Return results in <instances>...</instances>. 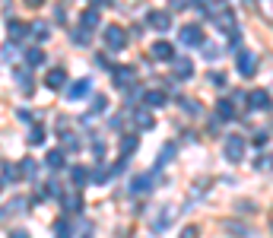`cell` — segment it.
I'll use <instances>...</instances> for the list:
<instances>
[{
	"label": "cell",
	"mask_w": 273,
	"mask_h": 238,
	"mask_svg": "<svg viewBox=\"0 0 273 238\" xmlns=\"http://www.w3.org/2000/svg\"><path fill=\"white\" fill-rule=\"evenodd\" d=\"M112 83L121 92H127L136 83V67H127V64H121V67H112Z\"/></svg>",
	"instance_id": "cell-1"
},
{
	"label": "cell",
	"mask_w": 273,
	"mask_h": 238,
	"mask_svg": "<svg viewBox=\"0 0 273 238\" xmlns=\"http://www.w3.org/2000/svg\"><path fill=\"white\" fill-rule=\"evenodd\" d=\"M102 38H105V48H108V51H124V48H127V35H124L121 25H105Z\"/></svg>",
	"instance_id": "cell-2"
},
{
	"label": "cell",
	"mask_w": 273,
	"mask_h": 238,
	"mask_svg": "<svg viewBox=\"0 0 273 238\" xmlns=\"http://www.w3.org/2000/svg\"><path fill=\"white\" fill-rule=\"evenodd\" d=\"M178 38H181V45L184 48H197V45H203V29L200 25H181V32H178Z\"/></svg>",
	"instance_id": "cell-3"
},
{
	"label": "cell",
	"mask_w": 273,
	"mask_h": 238,
	"mask_svg": "<svg viewBox=\"0 0 273 238\" xmlns=\"http://www.w3.org/2000/svg\"><path fill=\"white\" fill-rule=\"evenodd\" d=\"M238 73H242V76H254V73H258V54H251V51H238Z\"/></svg>",
	"instance_id": "cell-4"
},
{
	"label": "cell",
	"mask_w": 273,
	"mask_h": 238,
	"mask_svg": "<svg viewBox=\"0 0 273 238\" xmlns=\"http://www.w3.org/2000/svg\"><path fill=\"white\" fill-rule=\"evenodd\" d=\"M242 156H245V140L242 137H229L226 140V159L229 162H242Z\"/></svg>",
	"instance_id": "cell-5"
},
{
	"label": "cell",
	"mask_w": 273,
	"mask_h": 238,
	"mask_svg": "<svg viewBox=\"0 0 273 238\" xmlns=\"http://www.w3.org/2000/svg\"><path fill=\"white\" fill-rule=\"evenodd\" d=\"M216 115H219V121H235V102L232 99H219L216 102Z\"/></svg>",
	"instance_id": "cell-6"
},
{
	"label": "cell",
	"mask_w": 273,
	"mask_h": 238,
	"mask_svg": "<svg viewBox=\"0 0 273 238\" xmlns=\"http://www.w3.org/2000/svg\"><path fill=\"white\" fill-rule=\"evenodd\" d=\"M45 83H48V89H64V83H67V70H64V67H54V70H48Z\"/></svg>",
	"instance_id": "cell-7"
},
{
	"label": "cell",
	"mask_w": 273,
	"mask_h": 238,
	"mask_svg": "<svg viewBox=\"0 0 273 238\" xmlns=\"http://www.w3.org/2000/svg\"><path fill=\"white\" fill-rule=\"evenodd\" d=\"M89 92H92V83H89V80H76L73 86H70V92H67V96H70V99L76 102V99H89Z\"/></svg>",
	"instance_id": "cell-8"
},
{
	"label": "cell",
	"mask_w": 273,
	"mask_h": 238,
	"mask_svg": "<svg viewBox=\"0 0 273 238\" xmlns=\"http://www.w3.org/2000/svg\"><path fill=\"white\" fill-rule=\"evenodd\" d=\"M61 203H64V210H67V213H80V210H83V197H80V194H61Z\"/></svg>",
	"instance_id": "cell-9"
},
{
	"label": "cell",
	"mask_w": 273,
	"mask_h": 238,
	"mask_svg": "<svg viewBox=\"0 0 273 238\" xmlns=\"http://www.w3.org/2000/svg\"><path fill=\"white\" fill-rule=\"evenodd\" d=\"M213 22H216V29H223V32H235V29H238V25H235V16L229 13V10H223Z\"/></svg>",
	"instance_id": "cell-10"
},
{
	"label": "cell",
	"mask_w": 273,
	"mask_h": 238,
	"mask_svg": "<svg viewBox=\"0 0 273 238\" xmlns=\"http://www.w3.org/2000/svg\"><path fill=\"white\" fill-rule=\"evenodd\" d=\"M152 57H159V61H172L175 48L168 45V41H156V45H152Z\"/></svg>",
	"instance_id": "cell-11"
},
{
	"label": "cell",
	"mask_w": 273,
	"mask_h": 238,
	"mask_svg": "<svg viewBox=\"0 0 273 238\" xmlns=\"http://www.w3.org/2000/svg\"><path fill=\"white\" fill-rule=\"evenodd\" d=\"M149 25L159 29V32H165V29H172V16L168 13H149Z\"/></svg>",
	"instance_id": "cell-12"
},
{
	"label": "cell",
	"mask_w": 273,
	"mask_h": 238,
	"mask_svg": "<svg viewBox=\"0 0 273 238\" xmlns=\"http://www.w3.org/2000/svg\"><path fill=\"white\" fill-rule=\"evenodd\" d=\"M152 181H156L152 175H140V178H134V181H131V191L134 194H146L152 188Z\"/></svg>",
	"instance_id": "cell-13"
},
{
	"label": "cell",
	"mask_w": 273,
	"mask_h": 238,
	"mask_svg": "<svg viewBox=\"0 0 273 238\" xmlns=\"http://www.w3.org/2000/svg\"><path fill=\"white\" fill-rule=\"evenodd\" d=\"M6 32H10V38L16 41V45H22V38H25V32H29V29H25L22 22H16V19H10V22H6Z\"/></svg>",
	"instance_id": "cell-14"
},
{
	"label": "cell",
	"mask_w": 273,
	"mask_h": 238,
	"mask_svg": "<svg viewBox=\"0 0 273 238\" xmlns=\"http://www.w3.org/2000/svg\"><path fill=\"white\" fill-rule=\"evenodd\" d=\"M45 162H48L51 172H61V168H64V149H51L45 156Z\"/></svg>",
	"instance_id": "cell-15"
},
{
	"label": "cell",
	"mask_w": 273,
	"mask_h": 238,
	"mask_svg": "<svg viewBox=\"0 0 273 238\" xmlns=\"http://www.w3.org/2000/svg\"><path fill=\"white\" fill-rule=\"evenodd\" d=\"M70 178H73V184H76V188H83L86 181H92V172H89V168H83V165H73Z\"/></svg>",
	"instance_id": "cell-16"
},
{
	"label": "cell",
	"mask_w": 273,
	"mask_h": 238,
	"mask_svg": "<svg viewBox=\"0 0 273 238\" xmlns=\"http://www.w3.org/2000/svg\"><path fill=\"white\" fill-rule=\"evenodd\" d=\"M248 105H251V108H267V105H270V96H267L264 89H254L251 96H248Z\"/></svg>",
	"instance_id": "cell-17"
},
{
	"label": "cell",
	"mask_w": 273,
	"mask_h": 238,
	"mask_svg": "<svg viewBox=\"0 0 273 238\" xmlns=\"http://www.w3.org/2000/svg\"><path fill=\"white\" fill-rule=\"evenodd\" d=\"M16 83H19V89L25 92V96H32V92H35V83L25 76V70H16Z\"/></svg>",
	"instance_id": "cell-18"
},
{
	"label": "cell",
	"mask_w": 273,
	"mask_h": 238,
	"mask_svg": "<svg viewBox=\"0 0 273 238\" xmlns=\"http://www.w3.org/2000/svg\"><path fill=\"white\" fill-rule=\"evenodd\" d=\"M143 99H146V105H149V108H159V105H165V102H168L165 92H146Z\"/></svg>",
	"instance_id": "cell-19"
},
{
	"label": "cell",
	"mask_w": 273,
	"mask_h": 238,
	"mask_svg": "<svg viewBox=\"0 0 273 238\" xmlns=\"http://www.w3.org/2000/svg\"><path fill=\"white\" fill-rule=\"evenodd\" d=\"M175 152H178V146H175V143H168V146H165V152H159V162H156V168H162L165 162H172V159H175Z\"/></svg>",
	"instance_id": "cell-20"
},
{
	"label": "cell",
	"mask_w": 273,
	"mask_h": 238,
	"mask_svg": "<svg viewBox=\"0 0 273 238\" xmlns=\"http://www.w3.org/2000/svg\"><path fill=\"white\" fill-rule=\"evenodd\" d=\"M25 64H29V67H35V64H45V51H38V48L25 51Z\"/></svg>",
	"instance_id": "cell-21"
},
{
	"label": "cell",
	"mask_w": 273,
	"mask_h": 238,
	"mask_svg": "<svg viewBox=\"0 0 273 238\" xmlns=\"http://www.w3.org/2000/svg\"><path fill=\"white\" fill-rule=\"evenodd\" d=\"M64 149L67 152H76V149H80V137L70 133V130H64Z\"/></svg>",
	"instance_id": "cell-22"
},
{
	"label": "cell",
	"mask_w": 273,
	"mask_h": 238,
	"mask_svg": "<svg viewBox=\"0 0 273 238\" xmlns=\"http://www.w3.org/2000/svg\"><path fill=\"white\" fill-rule=\"evenodd\" d=\"M194 73V64L191 61H178L175 64V76H178V80H184V76H191Z\"/></svg>",
	"instance_id": "cell-23"
},
{
	"label": "cell",
	"mask_w": 273,
	"mask_h": 238,
	"mask_svg": "<svg viewBox=\"0 0 273 238\" xmlns=\"http://www.w3.org/2000/svg\"><path fill=\"white\" fill-rule=\"evenodd\" d=\"M19 168H22V178H35V175H38V165L32 162V159H22Z\"/></svg>",
	"instance_id": "cell-24"
},
{
	"label": "cell",
	"mask_w": 273,
	"mask_h": 238,
	"mask_svg": "<svg viewBox=\"0 0 273 238\" xmlns=\"http://www.w3.org/2000/svg\"><path fill=\"white\" fill-rule=\"evenodd\" d=\"M73 45H89V29H73Z\"/></svg>",
	"instance_id": "cell-25"
},
{
	"label": "cell",
	"mask_w": 273,
	"mask_h": 238,
	"mask_svg": "<svg viewBox=\"0 0 273 238\" xmlns=\"http://www.w3.org/2000/svg\"><path fill=\"white\" fill-rule=\"evenodd\" d=\"M29 32H32V35H38V38H48V32H51V29H48V22H32V25H29Z\"/></svg>",
	"instance_id": "cell-26"
},
{
	"label": "cell",
	"mask_w": 273,
	"mask_h": 238,
	"mask_svg": "<svg viewBox=\"0 0 273 238\" xmlns=\"http://www.w3.org/2000/svg\"><path fill=\"white\" fill-rule=\"evenodd\" d=\"M134 149H136V137H124V140H121V156L127 159Z\"/></svg>",
	"instance_id": "cell-27"
},
{
	"label": "cell",
	"mask_w": 273,
	"mask_h": 238,
	"mask_svg": "<svg viewBox=\"0 0 273 238\" xmlns=\"http://www.w3.org/2000/svg\"><path fill=\"white\" fill-rule=\"evenodd\" d=\"M83 25H86V29H96V25H99V13L86 10V13H83Z\"/></svg>",
	"instance_id": "cell-28"
},
{
	"label": "cell",
	"mask_w": 273,
	"mask_h": 238,
	"mask_svg": "<svg viewBox=\"0 0 273 238\" xmlns=\"http://www.w3.org/2000/svg\"><path fill=\"white\" fill-rule=\"evenodd\" d=\"M19 178H22V172H16V168L3 165V181H19Z\"/></svg>",
	"instance_id": "cell-29"
},
{
	"label": "cell",
	"mask_w": 273,
	"mask_h": 238,
	"mask_svg": "<svg viewBox=\"0 0 273 238\" xmlns=\"http://www.w3.org/2000/svg\"><path fill=\"white\" fill-rule=\"evenodd\" d=\"M45 140V127H32V133H29V143H41Z\"/></svg>",
	"instance_id": "cell-30"
},
{
	"label": "cell",
	"mask_w": 273,
	"mask_h": 238,
	"mask_svg": "<svg viewBox=\"0 0 273 238\" xmlns=\"http://www.w3.org/2000/svg\"><path fill=\"white\" fill-rule=\"evenodd\" d=\"M54 232L61 235V238H67V235H70V223H67V219H61V223L54 226Z\"/></svg>",
	"instance_id": "cell-31"
},
{
	"label": "cell",
	"mask_w": 273,
	"mask_h": 238,
	"mask_svg": "<svg viewBox=\"0 0 273 238\" xmlns=\"http://www.w3.org/2000/svg\"><path fill=\"white\" fill-rule=\"evenodd\" d=\"M92 156H105V143H102V140H92Z\"/></svg>",
	"instance_id": "cell-32"
},
{
	"label": "cell",
	"mask_w": 273,
	"mask_h": 238,
	"mask_svg": "<svg viewBox=\"0 0 273 238\" xmlns=\"http://www.w3.org/2000/svg\"><path fill=\"white\" fill-rule=\"evenodd\" d=\"M136 118H140V127H143V130H149V127H152V118H149L146 112H140Z\"/></svg>",
	"instance_id": "cell-33"
},
{
	"label": "cell",
	"mask_w": 273,
	"mask_h": 238,
	"mask_svg": "<svg viewBox=\"0 0 273 238\" xmlns=\"http://www.w3.org/2000/svg\"><path fill=\"white\" fill-rule=\"evenodd\" d=\"M181 108H184V112H191V115H197V112H200V105H197V102H187V99L181 102Z\"/></svg>",
	"instance_id": "cell-34"
},
{
	"label": "cell",
	"mask_w": 273,
	"mask_h": 238,
	"mask_svg": "<svg viewBox=\"0 0 273 238\" xmlns=\"http://www.w3.org/2000/svg\"><path fill=\"white\" fill-rule=\"evenodd\" d=\"M92 108H96V112H102V108H105V96H96V99H92Z\"/></svg>",
	"instance_id": "cell-35"
},
{
	"label": "cell",
	"mask_w": 273,
	"mask_h": 238,
	"mask_svg": "<svg viewBox=\"0 0 273 238\" xmlns=\"http://www.w3.org/2000/svg\"><path fill=\"white\" fill-rule=\"evenodd\" d=\"M210 83H216V86H223V83H226V76H223V73H210Z\"/></svg>",
	"instance_id": "cell-36"
},
{
	"label": "cell",
	"mask_w": 273,
	"mask_h": 238,
	"mask_svg": "<svg viewBox=\"0 0 273 238\" xmlns=\"http://www.w3.org/2000/svg\"><path fill=\"white\" fill-rule=\"evenodd\" d=\"M108 124H112L115 130H121V127H124V121H121V118H108Z\"/></svg>",
	"instance_id": "cell-37"
},
{
	"label": "cell",
	"mask_w": 273,
	"mask_h": 238,
	"mask_svg": "<svg viewBox=\"0 0 273 238\" xmlns=\"http://www.w3.org/2000/svg\"><path fill=\"white\" fill-rule=\"evenodd\" d=\"M96 67H102V70H108V61H105V54H99V57H96Z\"/></svg>",
	"instance_id": "cell-38"
},
{
	"label": "cell",
	"mask_w": 273,
	"mask_h": 238,
	"mask_svg": "<svg viewBox=\"0 0 273 238\" xmlns=\"http://www.w3.org/2000/svg\"><path fill=\"white\" fill-rule=\"evenodd\" d=\"M181 238H197V229H194V226H191V229H184Z\"/></svg>",
	"instance_id": "cell-39"
},
{
	"label": "cell",
	"mask_w": 273,
	"mask_h": 238,
	"mask_svg": "<svg viewBox=\"0 0 273 238\" xmlns=\"http://www.w3.org/2000/svg\"><path fill=\"white\" fill-rule=\"evenodd\" d=\"M10 238H29V232H22V229H13Z\"/></svg>",
	"instance_id": "cell-40"
},
{
	"label": "cell",
	"mask_w": 273,
	"mask_h": 238,
	"mask_svg": "<svg viewBox=\"0 0 273 238\" xmlns=\"http://www.w3.org/2000/svg\"><path fill=\"white\" fill-rule=\"evenodd\" d=\"M25 3H29V6H41V3H45V0H25Z\"/></svg>",
	"instance_id": "cell-41"
},
{
	"label": "cell",
	"mask_w": 273,
	"mask_h": 238,
	"mask_svg": "<svg viewBox=\"0 0 273 238\" xmlns=\"http://www.w3.org/2000/svg\"><path fill=\"white\" fill-rule=\"evenodd\" d=\"M92 3H96V6H105V3H108V0H92Z\"/></svg>",
	"instance_id": "cell-42"
},
{
	"label": "cell",
	"mask_w": 273,
	"mask_h": 238,
	"mask_svg": "<svg viewBox=\"0 0 273 238\" xmlns=\"http://www.w3.org/2000/svg\"><path fill=\"white\" fill-rule=\"evenodd\" d=\"M0 188H3V181H0Z\"/></svg>",
	"instance_id": "cell-43"
},
{
	"label": "cell",
	"mask_w": 273,
	"mask_h": 238,
	"mask_svg": "<svg viewBox=\"0 0 273 238\" xmlns=\"http://www.w3.org/2000/svg\"><path fill=\"white\" fill-rule=\"evenodd\" d=\"M216 3H223V0H216Z\"/></svg>",
	"instance_id": "cell-44"
}]
</instances>
